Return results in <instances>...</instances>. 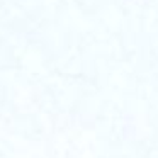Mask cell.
<instances>
[]
</instances>
